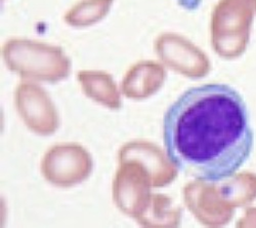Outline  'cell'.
I'll list each match as a JSON object with an SVG mask.
<instances>
[{
	"label": "cell",
	"mask_w": 256,
	"mask_h": 228,
	"mask_svg": "<svg viewBox=\"0 0 256 228\" xmlns=\"http://www.w3.org/2000/svg\"><path fill=\"white\" fill-rule=\"evenodd\" d=\"M178 4L184 10L193 12L198 10L200 7L202 0H176Z\"/></svg>",
	"instance_id": "2"
},
{
	"label": "cell",
	"mask_w": 256,
	"mask_h": 228,
	"mask_svg": "<svg viewBox=\"0 0 256 228\" xmlns=\"http://www.w3.org/2000/svg\"><path fill=\"white\" fill-rule=\"evenodd\" d=\"M166 155L182 174L216 183L249 159L254 134L240 93L224 84L190 88L163 117Z\"/></svg>",
	"instance_id": "1"
}]
</instances>
